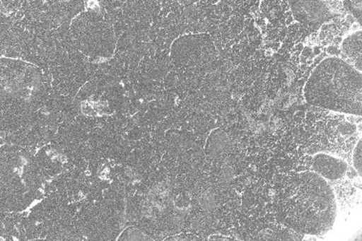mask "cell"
Instances as JSON below:
<instances>
[{
	"label": "cell",
	"instance_id": "52a82bcc",
	"mask_svg": "<svg viewBox=\"0 0 362 241\" xmlns=\"http://www.w3.org/2000/svg\"><path fill=\"white\" fill-rule=\"evenodd\" d=\"M344 4L345 5V8L356 19H358V23L361 24V10H362V1L361 0H355V1H344Z\"/></svg>",
	"mask_w": 362,
	"mask_h": 241
},
{
	"label": "cell",
	"instance_id": "277c9868",
	"mask_svg": "<svg viewBox=\"0 0 362 241\" xmlns=\"http://www.w3.org/2000/svg\"><path fill=\"white\" fill-rule=\"evenodd\" d=\"M312 170L325 180L334 182L344 179L347 174L348 164L341 158L329 153H319L313 158Z\"/></svg>",
	"mask_w": 362,
	"mask_h": 241
},
{
	"label": "cell",
	"instance_id": "5b68a950",
	"mask_svg": "<svg viewBox=\"0 0 362 241\" xmlns=\"http://www.w3.org/2000/svg\"><path fill=\"white\" fill-rule=\"evenodd\" d=\"M341 53L346 57L348 64L361 73L362 70V37L361 30L351 33L341 42Z\"/></svg>",
	"mask_w": 362,
	"mask_h": 241
},
{
	"label": "cell",
	"instance_id": "7a4b0ae2",
	"mask_svg": "<svg viewBox=\"0 0 362 241\" xmlns=\"http://www.w3.org/2000/svg\"><path fill=\"white\" fill-rule=\"evenodd\" d=\"M304 98L312 105L361 116V73L341 57H329L319 63L304 86Z\"/></svg>",
	"mask_w": 362,
	"mask_h": 241
},
{
	"label": "cell",
	"instance_id": "9c48e42d",
	"mask_svg": "<svg viewBox=\"0 0 362 241\" xmlns=\"http://www.w3.org/2000/svg\"><path fill=\"white\" fill-rule=\"evenodd\" d=\"M210 240H232L231 237H211Z\"/></svg>",
	"mask_w": 362,
	"mask_h": 241
},
{
	"label": "cell",
	"instance_id": "6da1fadb",
	"mask_svg": "<svg viewBox=\"0 0 362 241\" xmlns=\"http://www.w3.org/2000/svg\"><path fill=\"white\" fill-rule=\"evenodd\" d=\"M337 213L333 189L312 171L290 177L279 194L276 216L282 225L298 234L322 235L333 228Z\"/></svg>",
	"mask_w": 362,
	"mask_h": 241
},
{
	"label": "cell",
	"instance_id": "3957f363",
	"mask_svg": "<svg viewBox=\"0 0 362 241\" xmlns=\"http://www.w3.org/2000/svg\"><path fill=\"white\" fill-rule=\"evenodd\" d=\"M289 4L293 16L301 23H322L333 16L329 2L290 1Z\"/></svg>",
	"mask_w": 362,
	"mask_h": 241
},
{
	"label": "cell",
	"instance_id": "8992f818",
	"mask_svg": "<svg viewBox=\"0 0 362 241\" xmlns=\"http://www.w3.org/2000/svg\"><path fill=\"white\" fill-rule=\"evenodd\" d=\"M362 141L359 139L358 143H356L355 148H354L353 152V166L355 168L356 172L359 177L362 175Z\"/></svg>",
	"mask_w": 362,
	"mask_h": 241
},
{
	"label": "cell",
	"instance_id": "ba28073f",
	"mask_svg": "<svg viewBox=\"0 0 362 241\" xmlns=\"http://www.w3.org/2000/svg\"><path fill=\"white\" fill-rule=\"evenodd\" d=\"M339 130L344 136H351L356 131V126L352 123H344L339 126Z\"/></svg>",
	"mask_w": 362,
	"mask_h": 241
}]
</instances>
